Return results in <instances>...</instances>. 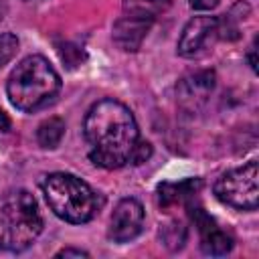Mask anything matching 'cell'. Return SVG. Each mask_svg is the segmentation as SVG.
I'll list each match as a JSON object with an SVG mask.
<instances>
[{
    "instance_id": "obj_11",
    "label": "cell",
    "mask_w": 259,
    "mask_h": 259,
    "mask_svg": "<svg viewBox=\"0 0 259 259\" xmlns=\"http://www.w3.org/2000/svg\"><path fill=\"white\" fill-rule=\"evenodd\" d=\"M200 186V180L196 178H188V180H182L178 184H160L158 192H160V204L162 206H170V204H176V202H182L184 198L192 196Z\"/></svg>"
},
{
    "instance_id": "obj_16",
    "label": "cell",
    "mask_w": 259,
    "mask_h": 259,
    "mask_svg": "<svg viewBox=\"0 0 259 259\" xmlns=\"http://www.w3.org/2000/svg\"><path fill=\"white\" fill-rule=\"evenodd\" d=\"M150 154H152V146H150L148 142H144V140H138L130 162H132V164H142V162H146V160L150 158Z\"/></svg>"
},
{
    "instance_id": "obj_8",
    "label": "cell",
    "mask_w": 259,
    "mask_h": 259,
    "mask_svg": "<svg viewBox=\"0 0 259 259\" xmlns=\"http://www.w3.org/2000/svg\"><path fill=\"white\" fill-rule=\"evenodd\" d=\"M214 89V73L212 71H196L182 77L176 85L178 103L186 111H198L210 97Z\"/></svg>"
},
{
    "instance_id": "obj_4",
    "label": "cell",
    "mask_w": 259,
    "mask_h": 259,
    "mask_svg": "<svg viewBox=\"0 0 259 259\" xmlns=\"http://www.w3.org/2000/svg\"><path fill=\"white\" fill-rule=\"evenodd\" d=\"M42 233L38 204L28 190L16 188L0 194V251L20 253Z\"/></svg>"
},
{
    "instance_id": "obj_6",
    "label": "cell",
    "mask_w": 259,
    "mask_h": 259,
    "mask_svg": "<svg viewBox=\"0 0 259 259\" xmlns=\"http://www.w3.org/2000/svg\"><path fill=\"white\" fill-rule=\"evenodd\" d=\"M144 227V206L136 198H121L109 219L107 237L113 243H127L142 233Z\"/></svg>"
},
{
    "instance_id": "obj_7",
    "label": "cell",
    "mask_w": 259,
    "mask_h": 259,
    "mask_svg": "<svg viewBox=\"0 0 259 259\" xmlns=\"http://www.w3.org/2000/svg\"><path fill=\"white\" fill-rule=\"evenodd\" d=\"M217 38V18L214 16H194L182 28L178 38V55L192 59L198 57Z\"/></svg>"
},
{
    "instance_id": "obj_13",
    "label": "cell",
    "mask_w": 259,
    "mask_h": 259,
    "mask_svg": "<svg viewBox=\"0 0 259 259\" xmlns=\"http://www.w3.org/2000/svg\"><path fill=\"white\" fill-rule=\"evenodd\" d=\"M65 136V121L61 117H49L36 130V142L42 148H57Z\"/></svg>"
},
{
    "instance_id": "obj_15",
    "label": "cell",
    "mask_w": 259,
    "mask_h": 259,
    "mask_svg": "<svg viewBox=\"0 0 259 259\" xmlns=\"http://www.w3.org/2000/svg\"><path fill=\"white\" fill-rule=\"evenodd\" d=\"M18 51V38L12 32H0V69L14 59Z\"/></svg>"
},
{
    "instance_id": "obj_18",
    "label": "cell",
    "mask_w": 259,
    "mask_h": 259,
    "mask_svg": "<svg viewBox=\"0 0 259 259\" xmlns=\"http://www.w3.org/2000/svg\"><path fill=\"white\" fill-rule=\"evenodd\" d=\"M55 257H89V253L87 251H83V249H73V247H65V249H61Z\"/></svg>"
},
{
    "instance_id": "obj_21",
    "label": "cell",
    "mask_w": 259,
    "mask_h": 259,
    "mask_svg": "<svg viewBox=\"0 0 259 259\" xmlns=\"http://www.w3.org/2000/svg\"><path fill=\"white\" fill-rule=\"evenodd\" d=\"M6 6H8V0H0V20H2L4 14H6Z\"/></svg>"
},
{
    "instance_id": "obj_12",
    "label": "cell",
    "mask_w": 259,
    "mask_h": 259,
    "mask_svg": "<svg viewBox=\"0 0 259 259\" xmlns=\"http://www.w3.org/2000/svg\"><path fill=\"white\" fill-rule=\"evenodd\" d=\"M121 4H123V14L154 20L160 12L170 8L172 0H121Z\"/></svg>"
},
{
    "instance_id": "obj_5",
    "label": "cell",
    "mask_w": 259,
    "mask_h": 259,
    "mask_svg": "<svg viewBox=\"0 0 259 259\" xmlns=\"http://www.w3.org/2000/svg\"><path fill=\"white\" fill-rule=\"evenodd\" d=\"M214 194L221 202L239 208L255 210L259 204V166L255 160L241 168H233L214 182Z\"/></svg>"
},
{
    "instance_id": "obj_9",
    "label": "cell",
    "mask_w": 259,
    "mask_h": 259,
    "mask_svg": "<svg viewBox=\"0 0 259 259\" xmlns=\"http://www.w3.org/2000/svg\"><path fill=\"white\" fill-rule=\"evenodd\" d=\"M192 221L200 233V249L206 255H227L233 249V239L217 227V223L202 210V208H194L192 212Z\"/></svg>"
},
{
    "instance_id": "obj_1",
    "label": "cell",
    "mask_w": 259,
    "mask_h": 259,
    "mask_svg": "<svg viewBox=\"0 0 259 259\" xmlns=\"http://www.w3.org/2000/svg\"><path fill=\"white\" fill-rule=\"evenodd\" d=\"M83 136L89 160L105 170L125 166L140 140L134 113L115 99H101L89 107L83 121Z\"/></svg>"
},
{
    "instance_id": "obj_20",
    "label": "cell",
    "mask_w": 259,
    "mask_h": 259,
    "mask_svg": "<svg viewBox=\"0 0 259 259\" xmlns=\"http://www.w3.org/2000/svg\"><path fill=\"white\" fill-rule=\"evenodd\" d=\"M247 59H249V65H251V69L255 71L257 69V65H255V42L249 47V53H247Z\"/></svg>"
},
{
    "instance_id": "obj_17",
    "label": "cell",
    "mask_w": 259,
    "mask_h": 259,
    "mask_svg": "<svg viewBox=\"0 0 259 259\" xmlns=\"http://www.w3.org/2000/svg\"><path fill=\"white\" fill-rule=\"evenodd\" d=\"M188 4L194 10H212V8H217L219 0H188Z\"/></svg>"
},
{
    "instance_id": "obj_19",
    "label": "cell",
    "mask_w": 259,
    "mask_h": 259,
    "mask_svg": "<svg viewBox=\"0 0 259 259\" xmlns=\"http://www.w3.org/2000/svg\"><path fill=\"white\" fill-rule=\"evenodd\" d=\"M10 130V119H8V115L0 109V132H8Z\"/></svg>"
},
{
    "instance_id": "obj_10",
    "label": "cell",
    "mask_w": 259,
    "mask_h": 259,
    "mask_svg": "<svg viewBox=\"0 0 259 259\" xmlns=\"http://www.w3.org/2000/svg\"><path fill=\"white\" fill-rule=\"evenodd\" d=\"M152 22L154 20H150V18H140V16H132V14L119 16L113 22V30H111L113 42L125 53H136L142 47Z\"/></svg>"
},
{
    "instance_id": "obj_3",
    "label": "cell",
    "mask_w": 259,
    "mask_h": 259,
    "mask_svg": "<svg viewBox=\"0 0 259 259\" xmlns=\"http://www.w3.org/2000/svg\"><path fill=\"white\" fill-rule=\"evenodd\" d=\"M40 188L51 210L65 223H89L103 204L101 196L75 174L53 172L42 178Z\"/></svg>"
},
{
    "instance_id": "obj_14",
    "label": "cell",
    "mask_w": 259,
    "mask_h": 259,
    "mask_svg": "<svg viewBox=\"0 0 259 259\" xmlns=\"http://www.w3.org/2000/svg\"><path fill=\"white\" fill-rule=\"evenodd\" d=\"M162 239L164 243L170 247V249H180L182 243L186 241V229L180 225V223H172V225H166L162 227Z\"/></svg>"
},
{
    "instance_id": "obj_2",
    "label": "cell",
    "mask_w": 259,
    "mask_h": 259,
    "mask_svg": "<svg viewBox=\"0 0 259 259\" xmlns=\"http://www.w3.org/2000/svg\"><path fill=\"white\" fill-rule=\"evenodd\" d=\"M61 91V77L42 55L22 59L8 77L6 93L20 111H38L55 101Z\"/></svg>"
}]
</instances>
